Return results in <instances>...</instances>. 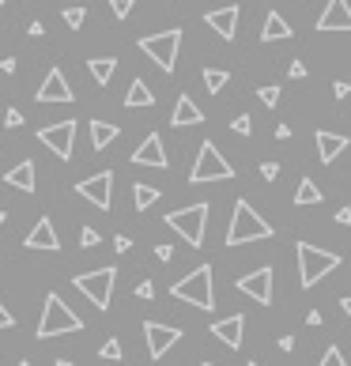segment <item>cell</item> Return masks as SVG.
<instances>
[{"label":"cell","mask_w":351,"mask_h":366,"mask_svg":"<svg viewBox=\"0 0 351 366\" xmlns=\"http://www.w3.org/2000/svg\"><path fill=\"white\" fill-rule=\"evenodd\" d=\"M348 94H351V83H344V79H340V83H337V99H348Z\"/></svg>","instance_id":"45"},{"label":"cell","mask_w":351,"mask_h":366,"mask_svg":"<svg viewBox=\"0 0 351 366\" xmlns=\"http://www.w3.org/2000/svg\"><path fill=\"white\" fill-rule=\"evenodd\" d=\"M155 257H159V261H163V265H166V261H170V257H174V245L159 242V245H155Z\"/></svg>","instance_id":"41"},{"label":"cell","mask_w":351,"mask_h":366,"mask_svg":"<svg viewBox=\"0 0 351 366\" xmlns=\"http://www.w3.org/2000/svg\"><path fill=\"white\" fill-rule=\"evenodd\" d=\"M114 250H117V253H129V250H132V238H129V234H117V238H114Z\"/></svg>","instance_id":"40"},{"label":"cell","mask_w":351,"mask_h":366,"mask_svg":"<svg viewBox=\"0 0 351 366\" xmlns=\"http://www.w3.org/2000/svg\"><path fill=\"white\" fill-rule=\"evenodd\" d=\"M280 347L283 352H294V336H280Z\"/></svg>","instance_id":"47"},{"label":"cell","mask_w":351,"mask_h":366,"mask_svg":"<svg viewBox=\"0 0 351 366\" xmlns=\"http://www.w3.org/2000/svg\"><path fill=\"white\" fill-rule=\"evenodd\" d=\"M314 140H317V155H321V163H325V166L337 163V159L351 148V140H348V136H340V132H325V129H317V132H314Z\"/></svg>","instance_id":"19"},{"label":"cell","mask_w":351,"mask_h":366,"mask_svg":"<svg viewBox=\"0 0 351 366\" xmlns=\"http://www.w3.org/2000/svg\"><path fill=\"white\" fill-rule=\"evenodd\" d=\"M117 132H121V129H117V125H110V121H91V144L102 151V148H110L117 140Z\"/></svg>","instance_id":"25"},{"label":"cell","mask_w":351,"mask_h":366,"mask_svg":"<svg viewBox=\"0 0 351 366\" xmlns=\"http://www.w3.org/2000/svg\"><path fill=\"white\" fill-rule=\"evenodd\" d=\"M261 178L276 181V178H280V163H261Z\"/></svg>","instance_id":"37"},{"label":"cell","mask_w":351,"mask_h":366,"mask_svg":"<svg viewBox=\"0 0 351 366\" xmlns=\"http://www.w3.org/2000/svg\"><path fill=\"white\" fill-rule=\"evenodd\" d=\"M143 340H148V355H151V359H163V355L181 340V329H174V325H159V321H148V325H143Z\"/></svg>","instance_id":"12"},{"label":"cell","mask_w":351,"mask_h":366,"mask_svg":"<svg viewBox=\"0 0 351 366\" xmlns=\"http://www.w3.org/2000/svg\"><path fill=\"white\" fill-rule=\"evenodd\" d=\"M272 268H257V272H250V276H242V280H234V287L242 291V294H250L253 302H261V306H272Z\"/></svg>","instance_id":"11"},{"label":"cell","mask_w":351,"mask_h":366,"mask_svg":"<svg viewBox=\"0 0 351 366\" xmlns=\"http://www.w3.org/2000/svg\"><path fill=\"white\" fill-rule=\"evenodd\" d=\"M19 125H23V114H19V110H8V114H4V129H19Z\"/></svg>","instance_id":"38"},{"label":"cell","mask_w":351,"mask_h":366,"mask_svg":"<svg viewBox=\"0 0 351 366\" xmlns=\"http://www.w3.org/2000/svg\"><path fill=\"white\" fill-rule=\"evenodd\" d=\"M317 30H351V8L348 0H329L317 15Z\"/></svg>","instance_id":"17"},{"label":"cell","mask_w":351,"mask_h":366,"mask_svg":"<svg viewBox=\"0 0 351 366\" xmlns=\"http://www.w3.org/2000/svg\"><path fill=\"white\" fill-rule=\"evenodd\" d=\"M159 196H163V193H159L155 185H143V181H137V185H132V208H137V212H148L151 204L159 201Z\"/></svg>","instance_id":"26"},{"label":"cell","mask_w":351,"mask_h":366,"mask_svg":"<svg viewBox=\"0 0 351 366\" xmlns=\"http://www.w3.org/2000/svg\"><path fill=\"white\" fill-rule=\"evenodd\" d=\"M125 106H129V110L155 106V94H151V87L143 83V79H132V83H129V91H125Z\"/></svg>","instance_id":"23"},{"label":"cell","mask_w":351,"mask_h":366,"mask_svg":"<svg viewBox=\"0 0 351 366\" xmlns=\"http://www.w3.org/2000/svg\"><path fill=\"white\" fill-rule=\"evenodd\" d=\"M166 227L174 234H181L193 250L204 245V227H208V204H189V208H178L166 216Z\"/></svg>","instance_id":"6"},{"label":"cell","mask_w":351,"mask_h":366,"mask_svg":"<svg viewBox=\"0 0 351 366\" xmlns=\"http://www.w3.org/2000/svg\"><path fill=\"white\" fill-rule=\"evenodd\" d=\"M79 245H83V250L99 245V230H94V227H83V230H79Z\"/></svg>","instance_id":"35"},{"label":"cell","mask_w":351,"mask_h":366,"mask_svg":"<svg viewBox=\"0 0 351 366\" xmlns=\"http://www.w3.org/2000/svg\"><path fill=\"white\" fill-rule=\"evenodd\" d=\"M19 366H30V363H27V359H23V363H19Z\"/></svg>","instance_id":"52"},{"label":"cell","mask_w":351,"mask_h":366,"mask_svg":"<svg viewBox=\"0 0 351 366\" xmlns=\"http://www.w3.org/2000/svg\"><path fill=\"white\" fill-rule=\"evenodd\" d=\"M257 99L265 102V106H276V102H280V87H276V83L261 87V91H257Z\"/></svg>","instance_id":"33"},{"label":"cell","mask_w":351,"mask_h":366,"mask_svg":"<svg viewBox=\"0 0 351 366\" xmlns=\"http://www.w3.org/2000/svg\"><path fill=\"white\" fill-rule=\"evenodd\" d=\"M337 223H344V227H348V223H351V208H340L337 212Z\"/></svg>","instance_id":"46"},{"label":"cell","mask_w":351,"mask_h":366,"mask_svg":"<svg viewBox=\"0 0 351 366\" xmlns=\"http://www.w3.org/2000/svg\"><path fill=\"white\" fill-rule=\"evenodd\" d=\"M76 193L83 196L87 204H94V208L110 212V204H114V174L102 170V174H94V178H83V181L76 185Z\"/></svg>","instance_id":"9"},{"label":"cell","mask_w":351,"mask_h":366,"mask_svg":"<svg viewBox=\"0 0 351 366\" xmlns=\"http://www.w3.org/2000/svg\"><path fill=\"white\" fill-rule=\"evenodd\" d=\"M201 121H204L201 106H197L189 94H178V102H174V114H170V125H174V129H189V125H201Z\"/></svg>","instance_id":"20"},{"label":"cell","mask_w":351,"mask_h":366,"mask_svg":"<svg viewBox=\"0 0 351 366\" xmlns=\"http://www.w3.org/2000/svg\"><path fill=\"white\" fill-rule=\"evenodd\" d=\"M321 201H325V196H321V189L314 185V178H302L299 189H294V204L306 208V204H321Z\"/></svg>","instance_id":"27"},{"label":"cell","mask_w":351,"mask_h":366,"mask_svg":"<svg viewBox=\"0 0 351 366\" xmlns=\"http://www.w3.org/2000/svg\"><path fill=\"white\" fill-rule=\"evenodd\" d=\"M287 76H291V79H302V76H306V65H302V61H291V72H287Z\"/></svg>","instance_id":"43"},{"label":"cell","mask_w":351,"mask_h":366,"mask_svg":"<svg viewBox=\"0 0 351 366\" xmlns=\"http://www.w3.org/2000/svg\"><path fill=\"white\" fill-rule=\"evenodd\" d=\"M317 366H348V359H344V352H340L337 344H329V352L321 355V363Z\"/></svg>","instance_id":"31"},{"label":"cell","mask_w":351,"mask_h":366,"mask_svg":"<svg viewBox=\"0 0 351 366\" xmlns=\"http://www.w3.org/2000/svg\"><path fill=\"white\" fill-rule=\"evenodd\" d=\"M140 50L148 53L163 72H174V68H178V50H181V27H170V30H163V34L140 38Z\"/></svg>","instance_id":"8"},{"label":"cell","mask_w":351,"mask_h":366,"mask_svg":"<svg viewBox=\"0 0 351 366\" xmlns=\"http://www.w3.org/2000/svg\"><path fill=\"white\" fill-rule=\"evenodd\" d=\"M79 329H83V317H79L76 309H68L61 294H46L42 321H38L34 336H38V340H53V336H65V332H79Z\"/></svg>","instance_id":"2"},{"label":"cell","mask_w":351,"mask_h":366,"mask_svg":"<svg viewBox=\"0 0 351 366\" xmlns=\"http://www.w3.org/2000/svg\"><path fill=\"white\" fill-rule=\"evenodd\" d=\"M0 8H4V0H0Z\"/></svg>","instance_id":"54"},{"label":"cell","mask_w":351,"mask_h":366,"mask_svg":"<svg viewBox=\"0 0 351 366\" xmlns=\"http://www.w3.org/2000/svg\"><path fill=\"white\" fill-rule=\"evenodd\" d=\"M4 219H8V212H0V227H4Z\"/></svg>","instance_id":"50"},{"label":"cell","mask_w":351,"mask_h":366,"mask_svg":"<svg viewBox=\"0 0 351 366\" xmlns=\"http://www.w3.org/2000/svg\"><path fill=\"white\" fill-rule=\"evenodd\" d=\"M132 8H137V0H110V12H114L117 19H129Z\"/></svg>","instance_id":"32"},{"label":"cell","mask_w":351,"mask_h":366,"mask_svg":"<svg viewBox=\"0 0 351 366\" xmlns=\"http://www.w3.org/2000/svg\"><path fill=\"white\" fill-rule=\"evenodd\" d=\"M61 19H65L72 30H79V27H83V19H87V8H79V4L76 8H65V12H61Z\"/></svg>","instance_id":"29"},{"label":"cell","mask_w":351,"mask_h":366,"mask_svg":"<svg viewBox=\"0 0 351 366\" xmlns=\"http://www.w3.org/2000/svg\"><path fill=\"white\" fill-rule=\"evenodd\" d=\"M53 366H72V363H68V359H57V363H53Z\"/></svg>","instance_id":"49"},{"label":"cell","mask_w":351,"mask_h":366,"mask_svg":"<svg viewBox=\"0 0 351 366\" xmlns=\"http://www.w3.org/2000/svg\"><path fill=\"white\" fill-rule=\"evenodd\" d=\"M23 245L27 250H46V253H57L61 250V238H57V230H53V219H38L34 227H30V234L23 238Z\"/></svg>","instance_id":"15"},{"label":"cell","mask_w":351,"mask_h":366,"mask_svg":"<svg viewBox=\"0 0 351 366\" xmlns=\"http://www.w3.org/2000/svg\"><path fill=\"white\" fill-rule=\"evenodd\" d=\"M4 185L8 189H19V193H34V163H30V159H23V163H15L12 170L4 174Z\"/></svg>","instance_id":"21"},{"label":"cell","mask_w":351,"mask_h":366,"mask_svg":"<svg viewBox=\"0 0 351 366\" xmlns=\"http://www.w3.org/2000/svg\"><path fill=\"white\" fill-rule=\"evenodd\" d=\"M132 166H155V170H166V148H163V136L159 132H148L143 144L132 151Z\"/></svg>","instance_id":"14"},{"label":"cell","mask_w":351,"mask_h":366,"mask_svg":"<svg viewBox=\"0 0 351 366\" xmlns=\"http://www.w3.org/2000/svg\"><path fill=\"white\" fill-rule=\"evenodd\" d=\"M87 68H91L94 83L106 87L110 79H114V72H117V57H91V61H87Z\"/></svg>","instance_id":"24"},{"label":"cell","mask_w":351,"mask_h":366,"mask_svg":"<svg viewBox=\"0 0 351 366\" xmlns=\"http://www.w3.org/2000/svg\"><path fill=\"white\" fill-rule=\"evenodd\" d=\"M201 366H215V363H201Z\"/></svg>","instance_id":"53"},{"label":"cell","mask_w":351,"mask_h":366,"mask_svg":"<svg viewBox=\"0 0 351 366\" xmlns=\"http://www.w3.org/2000/svg\"><path fill=\"white\" fill-rule=\"evenodd\" d=\"M204 23L223 38V42H234L238 34V4H227V8H215V12L204 15Z\"/></svg>","instance_id":"16"},{"label":"cell","mask_w":351,"mask_h":366,"mask_svg":"<svg viewBox=\"0 0 351 366\" xmlns=\"http://www.w3.org/2000/svg\"><path fill=\"white\" fill-rule=\"evenodd\" d=\"M294 253H299V287H306V291L314 287L321 276H329L332 268H340V253L317 250V245H310V242H299Z\"/></svg>","instance_id":"3"},{"label":"cell","mask_w":351,"mask_h":366,"mask_svg":"<svg viewBox=\"0 0 351 366\" xmlns=\"http://www.w3.org/2000/svg\"><path fill=\"white\" fill-rule=\"evenodd\" d=\"M230 129H234L238 136H250V132H253V121H250V114H238L234 121H230Z\"/></svg>","instance_id":"34"},{"label":"cell","mask_w":351,"mask_h":366,"mask_svg":"<svg viewBox=\"0 0 351 366\" xmlns=\"http://www.w3.org/2000/svg\"><path fill=\"white\" fill-rule=\"evenodd\" d=\"M0 72L12 76V72H15V57H4V61H0Z\"/></svg>","instance_id":"44"},{"label":"cell","mask_w":351,"mask_h":366,"mask_svg":"<svg viewBox=\"0 0 351 366\" xmlns=\"http://www.w3.org/2000/svg\"><path fill=\"white\" fill-rule=\"evenodd\" d=\"M272 223H265L253 212L250 201H238L234 204V216H230V227H227V245L234 250V245H245V242H265V238H272Z\"/></svg>","instance_id":"1"},{"label":"cell","mask_w":351,"mask_h":366,"mask_svg":"<svg viewBox=\"0 0 351 366\" xmlns=\"http://www.w3.org/2000/svg\"><path fill=\"white\" fill-rule=\"evenodd\" d=\"M291 34H294L291 23H287L280 12H268L265 27H261V42H283V38H291Z\"/></svg>","instance_id":"22"},{"label":"cell","mask_w":351,"mask_h":366,"mask_svg":"<svg viewBox=\"0 0 351 366\" xmlns=\"http://www.w3.org/2000/svg\"><path fill=\"white\" fill-rule=\"evenodd\" d=\"M72 283H76V291H79V294H87V298H91V306L110 309V298H114V283H117V268H114V265L94 268V272L76 276Z\"/></svg>","instance_id":"7"},{"label":"cell","mask_w":351,"mask_h":366,"mask_svg":"<svg viewBox=\"0 0 351 366\" xmlns=\"http://www.w3.org/2000/svg\"><path fill=\"white\" fill-rule=\"evenodd\" d=\"M102 359H106V363H121V340H117V336H110L106 340V344H102Z\"/></svg>","instance_id":"30"},{"label":"cell","mask_w":351,"mask_h":366,"mask_svg":"<svg viewBox=\"0 0 351 366\" xmlns=\"http://www.w3.org/2000/svg\"><path fill=\"white\" fill-rule=\"evenodd\" d=\"M227 83H230V72H223V68H204V87H208L212 94H219Z\"/></svg>","instance_id":"28"},{"label":"cell","mask_w":351,"mask_h":366,"mask_svg":"<svg viewBox=\"0 0 351 366\" xmlns=\"http://www.w3.org/2000/svg\"><path fill=\"white\" fill-rule=\"evenodd\" d=\"M38 140H42L57 159H72V148H76V121L46 125V129H38Z\"/></svg>","instance_id":"10"},{"label":"cell","mask_w":351,"mask_h":366,"mask_svg":"<svg viewBox=\"0 0 351 366\" xmlns=\"http://www.w3.org/2000/svg\"><path fill=\"white\" fill-rule=\"evenodd\" d=\"M245 366H261V363H245Z\"/></svg>","instance_id":"51"},{"label":"cell","mask_w":351,"mask_h":366,"mask_svg":"<svg viewBox=\"0 0 351 366\" xmlns=\"http://www.w3.org/2000/svg\"><path fill=\"white\" fill-rule=\"evenodd\" d=\"M174 298H181V302H189V306H197V309H215V291H212V265H201V268H193V272L185 276V280H178L170 287Z\"/></svg>","instance_id":"4"},{"label":"cell","mask_w":351,"mask_h":366,"mask_svg":"<svg viewBox=\"0 0 351 366\" xmlns=\"http://www.w3.org/2000/svg\"><path fill=\"white\" fill-rule=\"evenodd\" d=\"M227 178H234V166L223 159V151L215 148L212 140H204L201 151H197L193 170H189V181H193V185H204V181H227Z\"/></svg>","instance_id":"5"},{"label":"cell","mask_w":351,"mask_h":366,"mask_svg":"<svg viewBox=\"0 0 351 366\" xmlns=\"http://www.w3.org/2000/svg\"><path fill=\"white\" fill-rule=\"evenodd\" d=\"M34 99L38 102H72L76 94H72V83L65 79V72H61V68H50L42 79V87L34 91Z\"/></svg>","instance_id":"13"},{"label":"cell","mask_w":351,"mask_h":366,"mask_svg":"<svg viewBox=\"0 0 351 366\" xmlns=\"http://www.w3.org/2000/svg\"><path fill=\"white\" fill-rule=\"evenodd\" d=\"M137 298H143V302L155 298V283H151V280H140V283H137Z\"/></svg>","instance_id":"36"},{"label":"cell","mask_w":351,"mask_h":366,"mask_svg":"<svg viewBox=\"0 0 351 366\" xmlns=\"http://www.w3.org/2000/svg\"><path fill=\"white\" fill-rule=\"evenodd\" d=\"M212 336L238 352V347H242V336H245V317L242 314H230V317H223V321H215L212 325Z\"/></svg>","instance_id":"18"},{"label":"cell","mask_w":351,"mask_h":366,"mask_svg":"<svg viewBox=\"0 0 351 366\" xmlns=\"http://www.w3.org/2000/svg\"><path fill=\"white\" fill-rule=\"evenodd\" d=\"M27 34H30V38H46V23H42V19H38V23H30V27H27Z\"/></svg>","instance_id":"42"},{"label":"cell","mask_w":351,"mask_h":366,"mask_svg":"<svg viewBox=\"0 0 351 366\" xmlns=\"http://www.w3.org/2000/svg\"><path fill=\"white\" fill-rule=\"evenodd\" d=\"M0 329H15V314H8L4 302H0Z\"/></svg>","instance_id":"39"},{"label":"cell","mask_w":351,"mask_h":366,"mask_svg":"<svg viewBox=\"0 0 351 366\" xmlns=\"http://www.w3.org/2000/svg\"><path fill=\"white\" fill-rule=\"evenodd\" d=\"M340 306H344V314L351 317V294H348V298H344V302H340Z\"/></svg>","instance_id":"48"}]
</instances>
